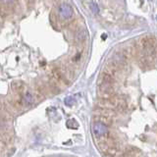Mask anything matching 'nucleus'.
Returning <instances> with one entry per match:
<instances>
[{
	"label": "nucleus",
	"instance_id": "6",
	"mask_svg": "<svg viewBox=\"0 0 157 157\" xmlns=\"http://www.w3.org/2000/svg\"><path fill=\"white\" fill-rule=\"evenodd\" d=\"M90 9H91V11L93 12V14H98V12H99V9H98V6H97V4L95 2H91L90 3Z\"/></svg>",
	"mask_w": 157,
	"mask_h": 157
},
{
	"label": "nucleus",
	"instance_id": "3",
	"mask_svg": "<svg viewBox=\"0 0 157 157\" xmlns=\"http://www.w3.org/2000/svg\"><path fill=\"white\" fill-rule=\"evenodd\" d=\"M67 127L70 128V129H78V124L75 119H70L67 122Z\"/></svg>",
	"mask_w": 157,
	"mask_h": 157
},
{
	"label": "nucleus",
	"instance_id": "5",
	"mask_svg": "<svg viewBox=\"0 0 157 157\" xmlns=\"http://www.w3.org/2000/svg\"><path fill=\"white\" fill-rule=\"evenodd\" d=\"M33 101V98L31 93H27V94L24 96V102H26L27 104H32Z\"/></svg>",
	"mask_w": 157,
	"mask_h": 157
},
{
	"label": "nucleus",
	"instance_id": "4",
	"mask_svg": "<svg viewBox=\"0 0 157 157\" xmlns=\"http://www.w3.org/2000/svg\"><path fill=\"white\" fill-rule=\"evenodd\" d=\"M75 102H76V100L73 96H67L65 98V104L67 106H72V105L75 104Z\"/></svg>",
	"mask_w": 157,
	"mask_h": 157
},
{
	"label": "nucleus",
	"instance_id": "7",
	"mask_svg": "<svg viewBox=\"0 0 157 157\" xmlns=\"http://www.w3.org/2000/svg\"><path fill=\"white\" fill-rule=\"evenodd\" d=\"M13 0H3V2H11Z\"/></svg>",
	"mask_w": 157,
	"mask_h": 157
},
{
	"label": "nucleus",
	"instance_id": "1",
	"mask_svg": "<svg viewBox=\"0 0 157 157\" xmlns=\"http://www.w3.org/2000/svg\"><path fill=\"white\" fill-rule=\"evenodd\" d=\"M92 132L93 134L97 136H104L105 134H107L108 132V129L107 127L103 124L101 122H96L94 124L92 125Z\"/></svg>",
	"mask_w": 157,
	"mask_h": 157
},
{
	"label": "nucleus",
	"instance_id": "2",
	"mask_svg": "<svg viewBox=\"0 0 157 157\" xmlns=\"http://www.w3.org/2000/svg\"><path fill=\"white\" fill-rule=\"evenodd\" d=\"M59 15H60V17L63 18V19L71 18L72 15H73L72 6H70V5L66 4V3L60 5V7H59Z\"/></svg>",
	"mask_w": 157,
	"mask_h": 157
}]
</instances>
